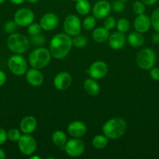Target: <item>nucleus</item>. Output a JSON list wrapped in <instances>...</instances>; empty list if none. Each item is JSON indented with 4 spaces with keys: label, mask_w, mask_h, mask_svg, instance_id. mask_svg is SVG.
<instances>
[{
    "label": "nucleus",
    "mask_w": 159,
    "mask_h": 159,
    "mask_svg": "<svg viewBox=\"0 0 159 159\" xmlns=\"http://www.w3.org/2000/svg\"><path fill=\"white\" fill-rule=\"evenodd\" d=\"M73 46V40L66 34H58L51 38L49 51L55 59H62L66 57Z\"/></svg>",
    "instance_id": "f257e3e1"
},
{
    "label": "nucleus",
    "mask_w": 159,
    "mask_h": 159,
    "mask_svg": "<svg viewBox=\"0 0 159 159\" xmlns=\"http://www.w3.org/2000/svg\"><path fill=\"white\" fill-rule=\"evenodd\" d=\"M127 129L126 122L120 117L108 120L102 127L103 134L109 139H118L123 137Z\"/></svg>",
    "instance_id": "f03ea898"
},
{
    "label": "nucleus",
    "mask_w": 159,
    "mask_h": 159,
    "mask_svg": "<svg viewBox=\"0 0 159 159\" xmlns=\"http://www.w3.org/2000/svg\"><path fill=\"white\" fill-rule=\"evenodd\" d=\"M51 58L50 51L45 48H38L30 54L29 63L32 68L41 69L49 64Z\"/></svg>",
    "instance_id": "7ed1b4c3"
},
{
    "label": "nucleus",
    "mask_w": 159,
    "mask_h": 159,
    "mask_svg": "<svg viewBox=\"0 0 159 159\" xmlns=\"http://www.w3.org/2000/svg\"><path fill=\"white\" fill-rule=\"evenodd\" d=\"M7 46L9 49L15 54H23L29 49L30 41L23 34L13 33L8 37Z\"/></svg>",
    "instance_id": "20e7f679"
},
{
    "label": "nucleus",
    "mask_w": 159,
    "mask_h": 159,
    "mask_svg": "<svg viewBox=\"0 0 159 159\" xmlns=\"http://www.w3.org/2000/svg\"><path fill=\"white\" fill-rule=\"evenodd\" d=\"M156 53L153 49L146 48L137 54L136 61L139 68L143 70H151L156 63Z\"/></svg>",
    "instance_id": "39448f33"
},
{
    "label": "nucleus",
    "mask_w": 159,
    "mask_h": 159,
    "mask_svg": "<svg viewBox=\"0 0 159 159\" xmlns=\"http://www.w3.org/2000/svg\"><path fill=\"white\" fill-rule=\"evenodd\" d=\"M8 67L12 74L21 76L26 74L27 71V62L23 56L17 54L9 57L8 60Z\"/></svg>",
    "instance_id": "423d86ee"
},
{
    "label": "nucleus",
    "mask_w": 159,
    "mask_h": 159,
    "mask_svg": "<svg viewBox=\"0 0 159 159\" xmlns=\"http://www.w3.org/2000/svg\"><path fill=\"white\" fill-rule=\"evenodd\" d=\"M81 23L79 17L73 14L67 16L63 23V29L66 34L74 37L79 34L81 30Z\"/></svg>",
    "instance_id": "0eeeda50"
},
{
    "label": "nucleus",
    "mask_w": 159,
    "mask_h": 159,
    "mask_svg": "<svg viewBox=\"0 0 159 159\" xmlns=\"http://www.w3.org/2000/svg\"><path fill=\"white\" fill-rule=\"evenodd\" d=\"M18 148L22 154L25 155H31L34 153L37 149V143L35 139L28 134L21 135L18 141Z\"/></svg>",
    "instance_id": "6e6552de"
},
{
    "label": "nucleus",
    "mask_w": 159,
    "mask_h": 159,
    "mask_svg": "<svg viewBox=\"0 0 159 159\" xmlns=\"http://www.w3.org/2000/svg\"><path fill=\"white\" fill-rule=\"evenodd\" d=\"M63 148L65 153L69 156L73 157V158L80 156L85 150V146H84V142L76 138L66 141Z\"/></svg>",
    "instance_id": "1a4fd4ad"
},
{
    "label": "nucleus",
    "mask_w": 159,
    "mask_h": 159,
    "mask_svg": "<svg viewBox=\"0 0 159 159\" xmlns=\"http://www.w3.org/2000/svg\"><path fill=\"white\" fill-rule=\"evenodd\" d=\"M34 13L31 9L27 8H22L18 9L14 15V21L16 22L17 26L22 27L28 26L34 22Z\"/></svg>",
    "instance_id": "9d476101"
},
{
    "label": "nucleus",
    "mask_w": 159,
    "mask_h": 159,
    "mask_svg": "<svg viewBox=\"0 0 159 159\" xmlns=\"http://www.w3.org/2000/svg\"><path fill=\"white\" fill-rule=\"evenodd\" d=\"M108 66L106 63L101 61H97L91 64L87 70V74L90 78L94 79H101L108 73Z\"/></svg>",
    "instance_id": "9b49d317"
},
{
    "label": "nucleus",
    "mask_w": 159,
    "mask_h": 159,
    "mask_svg": "<svg viewBox=\"0 0 159 159\" xmlns=\"http://www.w3.org/2000/svg\"><path fill=\"white\" fill-rule=\"evenodd\" d=\"M111 5L107 0H99L93 6V16L96 19L102 20L107 17L111 12Z\"/></svg>",
    "instance_id": "f8f14e48"
},
{
    "label": "nucleus",
    "mask_w": 159,
    "mask_h": 159,
    "mask_svg": "<svg viewBox=\"0 0 159 159\" xmlns=\"http://www.w3.org/2000/svg\"><path fill=\"white\" fill-rule=\"evenodd\" d=\"M72 81H73V79H72L71 75L65 71H62L56 75L53 83L56 89L64 91L71 85Z\"/></svg>",
    "instance_id": "ddd939ff"
},
{
    "label": "nucleus",
    "mask_w": 159,
    "mask_h": 159,
    "mask_svg": "<svg viewBox=\"0 0 159 159\" xmlns=\"http://www.w3.org/2000/svg\"><path fill=\"white\" fill-rule=\"evenodd\" d=\"M40 25L44 30L51 31L55 29L59 25V18L55 13L48 12L41 18Z\"/></svg>",
    "instance_id": "4468645a"
},
{
    "label": "nucleus",
    "mask_w": 159,
    "mask_h": 159,
    "mask_svg": "<svg viewBox=\"0 0 159 159\" xmlns=\"http://www.w3.org/2000/svg\"><path fill=\"white\" fill-rule=\"evenodd\" d=\"M87 130L86 124L80 120L73 121L67 127V131H68L69 134L76 138H80L84 136L87 133Z\"/></svg>",
    "instance_id": "2eb2a0df"
},
{
    "label": "nucleus",
    "mask_w": 159,
    "mask_h": 159,
    "mask_svg": "<svg viewBox=\"0 0 159 159\" xmlns=\"http://www.w3.org/2000/svg\"><path fill=\"white\" fill-rule=\"evenodd\" d=\"M26 82L31 85L34 87H38L43 84L44 76L42 73L37 68H31L26 72Z\"/></svg>",
    "instance_id": "dca6fc26"
},
{
    "label": "nucleus",
    "mask_w": 159,
    "mask_h": 159,
    "mask_svg": "<svg viewBox=\"0 0 159 159\" xmlns=\"http://www.w3.org/2000/svg\"><path fill=\"white\" fill-rule=\"evenodd\" d=\"M133 25L136 31L141 33V34L146 33L151 28V18L148 16L145 15L144 13L141 14V15H138L136 17L135 20H134Z\"/></svg>",
    "instance_id": "f3484780"
},
{
    "label": "nucleus",
    "mask_w": 159,
    "mask_h": 159,
    "mask_svg": "<svg viewBox=\"0 0 159 159\" xmlns=\"http://www.w3.org/2000/svg\"><path fill=\"white\" fill-rule=\"evenodd\" d=\"M108 41L111 48L114 50H119L126 44V37L123 33L118 31L111 34Z\"/></svg>",
    "instance_id": "a211bd4d"
},
{
    "label": "nucleus",
    "mask_w": 159,
    "mask_h": 159,
    "mask_svg": "<svg viewBox=\"0 0 159 159\" xmlns=\"http://www.w3.org/2000/svg\"><path fill=\"white\" fill-rule=\"evenodd\" d=\"M37 127V120L33 116H26L21 120L20 124V130L23 134L33 133Z\"/></svg>",
    "instance_id": "6ab92c4d"
},
{
    "label": "nucleus",
    "mask_w": 159,
    "mask_h": 159,
    "mask_svg": "<svg viewBox=\"0 0 159 159\" xmlns=\"http://www.w3.org/2000/svg\"><path fill=\"white\" fill-rule=\"evenodd\" d=\"M110 36L108 30L104 27H98L94 30L92 33V38L97 43H104L107 41Z\"/></svg>",
    "instance_id": "aec40b11"
},
{
    "label": "nucleus",
    "mask_w": 159,
    "mask_h": 159,
    "mask_svg": "<svg viewBox=\"0 0 159 159\" xmlns=\"http://www.w3.org/2000/svg\"><path fill=\"white\" fill-rule=\"evenodd\" d=\"M84 89L86 93L91 96H97L100 93V86L94 79H87L84 82Z\"/></svg>",
    "instance_id": "412c9836"
},
{
    "label": "nucleus",
    "mask_w": 159,
    "mask_h": 159,
    "mask_svg": "<svg viewBox=\"0 0 159 159\" xmlns=\"http://www.w3.org/2000/svg\"><path fill=\"white\" fill-rule=\"evenodd\" d=\"M126 40L129 45L134 48H139L142 46L144 43V37L142 35L141 33H139L137 31H133L131 32L126 37Z\"/></svg>",
    "instance_id": "4be33fe9"
},
{
    "label": "nucleus",
    "mask_w": 159,
    "mask_h": 159,
    "mask_svg": "<svg viewBox=\"0 0 159 159\" xmlns=\"http://www.w3.org/2000/svg\"><path fill=\"white\" fill-rule=\"evenodd\" d=\"M51 141L57 147H64L67 141V137L62 130H56L51 135Z\"/></svg>",
    "instance_id": "5701e85b"
},
{
    "label": "nucleus",
    "mask_w": 159,
    "mask_h": 159,
    "mask_svg": "<svg viewBox=\"0 0 159 159\" xmlns=\"http://www.w3.org/2000/svg\"><path fill=\"white\" fill-rule=\"evenodd\" d=\"M91 6L87 0H79L76 3V10L79 14L86 16L90 12Z\"/></svg>",
    "instance_id": "b1692460"
},
{
    "label": "nucleus",
    "mask_w": 159,
    "mask_h": 159,
    "mask_svg": "<svg viewBox=\"0 0 159 159\" xmlns=\"http://www.w3.org/2000/svg\"><path fill=\"white\" fill-rule=\"evenodd\" d=\"M108 138L104 134L96 135V136L93 138L92 144H93V146L96 149H103L107 146L108 142Z\"/></svg>",
    "instance_id": "393cba45"
},
{
    "label": "nucleus",
    "mask_w": 159,
    "mask_h": 159,
    "mask_svg": "<svg viewBox=\"0 0 159 159\" xmlns=\"http://www.w3.org/2000/svg\"><path fill=\"white\" fill-rule=\"evenodd\" d=\"M73 40V45L77 48H84L88 43V39L87 37H85L83 34H77L76 36H74Z\"/></svg>",
    "instance_id": "a878e982"
},
{
    "label": "nucleus",
    "mask_w": 159,
    "mask_h": 159,
    "mask_svg": "<svg viewBox=\"0 0 159 159\" xmlns=\"http://www.w3.org/2000/svg\"><path fill=\"white\" fill-rule=\"evenodd\" d=\"M129 26H130V23L127 19L121 18L116 23V27L118 31L123 33V34L129 30Z\"/></svg>",
    "instance_id": "bb28decb"
},
{
    "label": "nucleus",
    "mask_w": 159,
    "mask_h": 159,
    "mask_svg": "<svg viewBox=\"0 0 159 159\" xmlns=\"http://www.w3.org/2000/svg\"><path fill=\"white\" fill-rule=\"evenodd\" d=\"M82 26L86 30H91L96 26V18L94 16L86 17L83 21Z\"/></svg>",
    "instance_id": "cd10ccee"
},
{
    "label": "nucleus",
    "mask_w": 159,
    "mask_h": 159,
    "mask_svg": "<svg viewBox=\"0 0 159 159\" xmlns=\"http://www.w3.org/2000/svg\"><path fill=\"white\" fill-rule=\"evenodd\" d=\"M20 137H21V134H20V130L16 128H11L7 132L8 139L12 142H18Z\"/></svg>",
    "instance_id": "c85d7f7f"
},
{
    "label": "nucleus",
    "mask_w": 159,
    "mask_h": 159,
    "mask_svg": "<svg viewBox=\"0 0 159 159\" xmlns=\"http://www.w3.org/2000/svg\"><path fill=\"white\" fill-rule=\"evenodd\" d=\"M151 26H153L154 30L157 32L159 33V8L156 9L152 12V15L151 17Z\"/></svg>",
    "instance_id": "c756f323"
},
{
    "label": "nucleus",
    "mask_w": 159,
    "mask_h": 159,
    "mask_svg": "<svg viewBox=\"0 0 159 159\" xmlns=\"http://www.w3.org/2000/svg\"><path fill=\"white\" fill-rule=\"evenodd\" d=\"M132 10L135 14L138 15H141L145 12L146 10V7H145V4L142 2L141 1H136L132 5Z\"/></svg>",
    "instance_id": "7c9ffc66"
},
{
    "label": "nucleus",
    "mask_w": 159,
    "mask_h": 159,
    "mask_svg": "<svg viewBox=\"0 0 159 159\" xmlns=\"http://www.w3.org/2000/svg\"><path fill=\"white\" fill-rule=\"evenodd\" d=\"M31 41L34 46L41 47L43 46V45H45L46 40H45V37H44L43 35L39 34H37V35L31 36Z\"/></svg>",
    "instance_id": "2f4dec72"
},
{
    "label": "nucleus",
    "mask_w": 159,
    "mask_h": 159,
    "mask_svg": "<svg viewBox=\"0 0 159 159\" xmlns=\"http://www.w3.org/2000/svg\"><path fill=\"white\" fill-rule=\"evenodd\" d=\"M41 30L42 28L41 26L40 23H32L31 24H30L29 26H28L27 32L31 36H34V35H37V34H41Z\"/></svg>",
    "instance_id": "473e14b6"
},
{
    "label": "nucleus",
    "mask_w": 159,
    "mask_h": 159,
    "mask_svg": "<svg viewBox=\"0 0 159 159\" xmlns=\"http://www.w3.org/2000/svg\"><path fill=\"white\" fill-rule=\"evenodd\" d=\"M116 20H115V19L114 18V17L108 16L107 17L104 18V27L110 31L116 26Z\"/></svg>",
    "instance_id": "72a5a7b5"
},
{
    "label": "nucleus",
    "mask_w": 159,
    "mask_h": 159,
    "mask_svg": "<svg viewBox=\"0 0 159 159\" xmlns=\"http://www.w3.org/2000/svg\"><path fill=\"white\" fill-rule=\"evenodd\" d=\"M17 24L16 23V22L14 20H9L7 23L5 24L4 26V30L5 32L7 33V34H12L17 30Z\"/></svg>",
    "instance_id": "f704fd0d"
},
{
    "label": "nucleus",
    "mask_w": 159,
    "mask_h": 159,
    "mask_svg": "<svg viewBox=\"0 0 159 159\" xmlns=\"http://www.w3.org/2000/svg\"><path fill=\"white\" fill-rule=\"evenodd\" d=\"M112 9L114 12H121L126 8V6L124 4V2L120 1V0H116V1L113 2L112 4Z\"/></svg>",
    "instance_id": "c9c22d12"
},
{
    "label": "nucleus",
    "mask_w": 159,
    "mask_h": 159,
    "mask_svg": "<svg viewBox=\"0 0 159 159\" xmlns=\"http://www.w3.org/2000/svg\"><path fill=\"white\" fill-rule=\"evenodd\" d=\"M150 75H151V79L154 81H157L159 82V68H154L153 67L150 71Z\"/></svg>",
    "instance_id": "e433bc0d"
},
{
    "label": "nucleus",
    "mask_w": 159,
    "mask_h": 159,
    "mask_svg": "<svg viewBox=\"0 0 159 159\" xmlns=\"http://www.w3.org/2000/svg\"><path fill=\"white\" fill-rule=\"evenodd\" d=\"M7 139V132L6 131V130L0 127V146L5 144Z\"/></svg>",
    "instance_id": "4c0bfd02"
},
{
    "label": "nucleus",
    "mask_w": 159,
    "mask_h": 159,
    "mask_svg": "<svg viewBox=\"0 0 159 159\" xmlns=\"http://www.w3.org/2000/svg\"><path fill=\"white\" fill-rule=\"evenodd\" d=\"M6 80H7V76H6V73L3 71H2V70H0V87L5 85Z\"/></svg>",
    "instance_id": "58836bf2"
},
{
    "label": "nucleus",
    "mask_w": 159,
    "mask_h": 159,
    "mask_svg": "<svg viewBox=\"0 0 159 159\" xmlns=\"http://www.w3.org/2000/svg\"><path fill=\"white\" fill-rule=\"evenodd\" d=\"M140 1L144 3L145 5H147V6H153V5L157 2V0H140Z\"/></svg>",
    "instance_id": "ea45409f"
},
{
    "label": "nucleus",
    "mask_w": 159,
    "mask_h": 159,
    "mask_svg": "<svg viewBox=\"0 0 159 159\" xmlns=\"http://www.w3.org/2000/svg\"><path fill=\"white\" fill-rule=\"evenodd\" d=\"M152 41L154 43H159V33L154 34L152 37Z\"/></svg>",
    "instance_id": "a19ab883"
},
{
    "label": "nucleus",
    "mask_w": 159,
    "mask_h": 159,
    "mask_svg": "<svg viewBox=\"0 0 159 159\" xmlns=\"http://www.w3.org/2000/svg\"><path fill=\"white\" fill-rule=\"evenodd\" d=\"M9 1L14 5H20L24 2L26 0H9Z\"/></svg>",
    "instance_id": "79ce46f5"
},
{
    "label": "nucleus",
    "mask_w": 159,
    "mask_h": 159,
    "mask_svg": "<svg viewBox=\"0 0 159 159\" xmlns=\"http://www.w3.org/2000/svg\"><path fill=\"white\" fill-rule=\"evenodd\" d=\"M6 157V152L2 150V148H0V159H5Z\"/></svg>",
    "instance_id": "37998d69"
},
{
    "label": "nucleus",
    "mask_w": 159,
    "mask_h": 159,
    "mask_svg": "<svg viewBox=\"0 0 159 159\" xmlns=\"http://www.w3.org/2000/svg\"><path fill=\"white\" fill-rule=\"evenodd\" d=\"M28 2H31V3H36V2H38L40 0H26Z\"/></svg>",
    "instance_id": "c03bdc74"
},
{
    "label": "nucleus",
    "mask_w": 159,
    "mask_h": 159,
    "mask_svg": "<svg viewBox=\"0 0 159 159\" xmlns=\"http://www.w3.org/2000/svg\"><path fill=\"white\" fill-rule=\"evenodd\" d=\"M31 158H38V159H40V158H39V157H37V156H34V157H31Z\"/></svg>",
    "instance_id": "a18cd8bd"
},
{
    "label": "nucleus",
    "mask_w": 159,
    "mask_h": 159,
    "mask_svg": "<svg viewBox=\"0 0 159 159\" xmlns=\"http://www.w3.org/2000/svg\"><path fill=\"white\" fill-rule=\"evenodd\" d=\"M5 1H6V0H0V4H2V3L4 2Z\"/></svg>",
    "instance_id": "49530a36"
},
{
    "label": "nucleus",
    "mask_w": 159,
    "mask_h": 159,
    "mask_svg": "<svg viewBox=\"0 0 159 159\" xmlns=\"http://www.w3.org/2000/svg\"><path fill=\"white\" fill-rule=\"evenodd\" d=\"M120 1H123V2H127L128 0H120Z\"/></svg>",
    "instance_id": "de8ad7c7"
},
{
    "label": "nucleus",
    "mask_w": 159,
    "mask_h": 159,
    "mask_svg": "<svg viewBox=\"0 0 159 159\" xmlns=\"http://www.w3.org/2000/svg\"><path fill=\"white\" fill-rule=\"evenodd\" d=\"M73 1H75V2H77V1H79V0H73Z\"/></svg>",
    "instance_id": "09e8293b"
}]
</instances>
